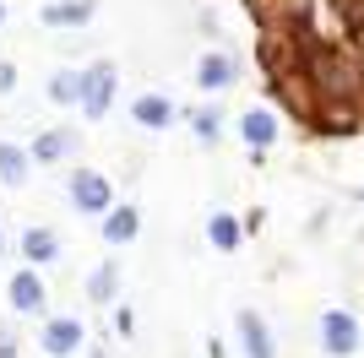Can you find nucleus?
<instances>
[{
    "label": "nucleus",
    "mask_w": 364,
    "mask_h": 358,
    "mask_svg": "<svg viewBox=\"0 0 364 358\" xmlns=\"http://www.w3.org/2000/svg\"><path fill=\"white\" fill-rule=\"evenodd\" d=\"M196 82L201 87H228V82H234V55H201L196 60Z\"/></svg>",
    "instance_id": "9"
},
{
    "label": "nucleus",
    "mask_w": 364,
    "mask_h": 358,
    "mask_svg": "<svg viewBox=\"0 0 364 358\" xmlns=\"http://www.w3.org/2000/svg\"><path fill=\"white\" fill-rule=\"evenodd\" d=\"M38 342H44V353H49V358H71L76 347H82V320H71V315H60V320H49Z\"/></svg>",
    "instance_id": "4"
},
{
    "label": "nucleus",
    "mask_w": 364,
    "mask_h": 358,
    "mask_svg": "<svg viewBox=\"0 0 364 358\" xmlns=\"http://www.w3.org/2000/svg\"><path fill=\"white\" fill-rule=\"evenodd\" d=\"M240 342L250 358H272V337H267V326H261L256 310H240Z\"/></svg>",
    "instance_id": "7"
},
{
    "label": "nucleus",
    "mask_w": 364,
    "mask_h": 358,
    "mask_svg": "<svg viewBox=\"0 0 364 358\" xmlns=\"http://www.w3.org/2000/svg\"><path fill=\"white\" fill-rule=\"evenodd\" d=\"M191 131H196L201 141H213L218 136V109H191Z\"/></svg>",
    "instance_id": "18"
},
{
    "label": "nucleus",
    "mask_w": 364,
    "mask_h": 358,
    "mask_svg": "<svg viewBox=\"0 0 364 358\" xmlns=\"http://www.w3.org/2000/svg\"><path fill=\"white\" fill-rule=\"evenodd\" d=\"M87 16H92V0H55V6H44L49 28H82Z\"/></svg>",
    "instance_id": "11"
},
{
    "label": "nucleus",
    "mask_w": 364,
    "mask_h": 358,
    "mask_svg": "<svg viewBox=\"0 0 364 358\" xmlns=\"http://www.w3.org/2000/svg\"><path fill=\"white\" fill-rule=\"evenodd\" d=\"M11 87H16V71L6 65V60H0V92H11Z\"/></svg>",
    "instance_id": "19"
},
{
    "label": "nucleus",
    "mask_w": 364,
    "mask_h": 358,
    "mask_svg": "<svg viewBox=\"0 0 364 358\" xmlns=\"http://www.w3.org/2000/svg\"><path fill=\"white\" fill-rule=\"evenodd\" d=\"M49 98L55 104H82V71H55L49 76Z\"/></svg>",
    "instance_id": "16"
},
{
    "label": "nucleus",
    "mask_w": 364,
    "mask_h": 358,
    "mask_svg": "<svg viewBox=\"0 0 364 358\" xmlns=\"http://www.w3.org/2000/svg\"><path fill=\"white\" fill-rule=\"evenodd\" d=\"M321 347H326V353H337V358H348L353 347H359V320H353V315H343V310H332L326 320H321Z\"/></svg>",
    "instance_id": "3"
},
{
    "label": "nucleus",
    "mask_w": 364,
    "mask_h": 358,
    "mask_svg": "<svg viewBox=\"0 0 364 358\" xmlns=\"http://www.w3.org/2000/svg\"><path fill=\"white\" fill-rule=\"evenodd\" d=\"M114 288H120V271H114V261H104V266L87 277V298H92V304H109Z\"/></svg>",
    "instance_id": "15"
},
{
    "label": "nucleus",
    "mask_w": 364,
    "mask_h": 358,
    "mask_svg": "<svg viewBox=\"0 0 364 358\" xmlns=\"http://www.w3.org/2000/svg\"><path fill=\"white\" fill-rule=\"evenodd\" d=\"M22 255H28V261H55V255H60V239L49 234V228H28V234H22Z\"/></svg>",
    "instance_id": "14"
},
{
    "label": "nucleus",
    "mask_w": 364,
    "mask_h": 358,
    "mask_svg": "<svg viewBox=\"0 0 364 358\" xmlns=\"http://www.w3.org/2000/svg\"><path fill=\"white\" fill-rule=\"evenodd\" d=\"M6 288H11V293H6V298H11V310H22V315H38V310H44V283H38L33 271H16Z\"/></svg>",
    "instance_id": "5"
},
{
    "label": "nucleus",
    "mask_w": 364,
    "mask_h": 358,
    "mask_svg": "<svg viewBox=\"0 0 364 358\" xmlns=\"http://www.w3.org/2000/svg\"><path fill=\"white\" fill-rule=\"evenodd\" d=\"M240 131H245V141H250V147H272V136H277V119L267 114V109H250V114L240 119Z\"/></svg>",
    "instance_id": "13"
},
{
    "label": "nucleus",
    "mask_w": 364,
    "mask_h": 358,
    "mask_svg": "<svg viewBox=\"0 0 364 358\" xmlns=\"http://www.w3.org/2000/svg\"><path fill=\"white\" fill-rule=\"evenodd\" d=\"M168 119H174V104H168L164 92H147V98H136V125H141V131H164Z\"/></svg>",
    "instance_id": "10"
},
{
    "label": "nucleus",
    "mask_w": 364,
    "mask_h": 358,
    "mask_svg": "<svg viewBox=\"0 0 364 358\" xmlns=\"http://www.w3.org/2000/svg\"><path fill=\"white\" fill-rule=\"evenodd\" d=\"M0 22H6V6H0Z\"/></svg>",
    "instance_id": "20"
},
{
    "label": "nucleus",
    "mask_w": 364,
    "mask_h": 358,
    "mask_svg": "<svg viewBox=\"0 0 364 358\" xmlns=\"http://www.w3.org/2000/svg\"><path fill=\"white\" fill-rule=\"evenodd\" d=\"M0 250H6V244H0Z\"/></svg>",
    "instance_id": "21"
},
{
    "label": "nucleus",
    "mask_w": 364,
    "mask_h": 358,
    "mask_svg": "<svg viewBox=\"0 0 364 358\" xmlns=\"http://www.w3.org/2000/svg\"><path fill=\"white\" fill-rule=\"evenodd\" d=\"M28 152L22 147H11V141H0V179H6V185H11V190H22V185H28Z\"/></svg>",
    "instance_id": "12"
},
{
    "label": "nucleus",
    "mask_w": 364,
    "mask_h": 358,
    "mask_svg": "<svg viewBox=\"0 0 364 358\" xmlns=\"http://www.w3.org/2000/svg\"><path fill=\"white\" fill-rule=\"evenodd\" d=\"M207 234H213V244H218V250H240V223H234L228 212H218Z\"/></svg>",
    "instance_id": "17"
},
{
    "label": "nucleus",
    "mask_w": 364,
    "mask_h": 358,
    "mask_svg": "<svg viewBox=\"0 0 364 358\" xmlns=\"http://www.w3.org/2000/svg\"><path fill=\"white\" fill-rule=\"evenodd\" d=\"M71 152H76V131H44L28 147V158L33 163H60V158H71Z\"/></svg>",
    "instance_id": "6"
},
{
    "label": "nucleus",
    "mask_w": 364,
    "mask_h": 358,
    "mask_svg": "<svg viewBox=\"0 0 364 358\" xmlns=\"http://www.w3.org/2000/svg\"><path fill=\"white\" fill-rule=\"evenodd\" d=\"M136 228H141V212L125 207V201L104 217V239H109V244H131V239H136Z\"/></svg>",
    "instance_id": "8"
},
{
    "label": "nucleus",
    "mask_w": 364,
    "mask_h": 358,
    "mask_svg": "<svg viewBox=\"0 0 364 358\" xmlns=\"http://www.w3.org/2000/svg\"><path fill=\"white\" fill-rule=\"evenodd\" d=\"M71 201L82 212H92V217H98V212L109 217V212H114V185H109L104 174H92V168H76L71 174Z\"/></svg>",
    "instance_id": "2"
},
{
    "label": "nucleus",
    "mask_w": 364,
    "mask_h": 358,
    "mask_svg": "<svg viewBox=\"0 0 364 358\" xmlns=\"http://www.w3.org/2000/svg\"><path fill=\"white\" fill-rule=\"evenodd\" d=\"M114 87H120L114 60H98L92 71H82V109H87V119H104V114H109V104H114Z\"/></svg>",
    "instance_id": "1"
}]
</instances>
